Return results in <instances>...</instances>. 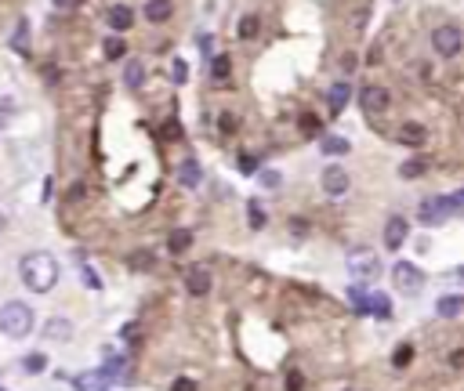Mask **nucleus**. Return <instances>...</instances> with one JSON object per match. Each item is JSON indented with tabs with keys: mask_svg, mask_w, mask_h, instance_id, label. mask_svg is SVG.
<instances>
[{
	"mask_svg": "<svg viewBox=\"0 0 464 391\" xmlns=\"http://www.w3.org/2000/svg\"><path fill=\"white\" fill-rule=\"evenodd\" d=\"M189 247H193V232H189V228H178V232L167 235V250H171V254H185Z\"/></svg>",
	"mask_w": 464,
	"mask_h": 391,
	"instance_id": "6ab92c4d",
	"label": "nucleus"
},
{
	"mask_svg": "<svg viewBox=\"0 0 464 391\" xmlns=\"http://www.w3.org/2000/svg\"><path fill=\"white\" fill-rule=\"evenodd\" d=\"M410 359H414V348H410V344H403V348H395L392 366H395V369H407V366H410Z\"/></svg>",
	"mask_w": 464,
	"mask_h": 391,
	"instance_id": "2f4dec72",
	"label": "nucleus"
},
{
	"mask_svg": "<svg viewBox=\"0 0 464 391\" xmlns=\"http://www.w3.org/2000/svg\"><path fill=\"white\" fill-rule=\"evenodd\" d=\"M102 51H105V58H109V62H116V58L128 55V43H123L120 36H109V40L102 43Z\"/></svg>",
	"mask_w": 464,
	"mask_h": 391,
	"instance_id": "cd10ccee",
	"label": "nucleus"
},
{
	"mask_svg": "<svg viewBox=\"0 0 464 391\" xmlns=\"http://www.w3.org/2000/svg\"><path fill=\"white\" fill-rule=\"evenodd\" d=\"M88 391H105V384H98V387H88Z\"/></svg>",
	"mask_w": 464,
	"mask_h": 391,
	"instance_id": "09e8293b",
	"label": "nucleus"
},
{
	"mask_svg": "<svg viewBox=\"0 0 464 391\" xmlns=\"http://www.w3.org/2000/svg\"><path fill=\"white\" fill-rule=\"evenodd\" d=\"M399 142L417 149V145H425V142H428V130L421 127V123H403V127H399Z\"/></svg>",
	"mask_w": 464,
	"mask_h": 391,
	"instance_id": "dca6fc26",
	"label": "nucleus"
},
{
	"mask_svg": "<svg viewBox=\"0 0 464 391\" xmlns=\"http://www.w3.org/2000/svg\"><path fill=\"white\" fill-rule=\"evenodd\" d=\"M163 138L178 142V138H182V123H178V120H167V123H163Z\"/></svg>",
	"mask_w": 464,
	"mask_h": 391,
	"instance_id": "c9c22d12",
	"label": "nucleus"
},
{
	"mask_svg": "<svg viewBox=\"0 0 464 391\" xmlns=\"http://www.w3.org/2000/svg\"><path fill=\"white\" fill-rule=\"evenodd\" d=\"M320 149L327 152V156H348V152H352V142L341 138V135H327V138H320Z\"/></svg>",
	"mask_w": 464,
	"mask_h": 391,
	"instance_id": "f3484780",
	"label": "nucleus"
},
{
	"mask_svg": "<svg viewBox=\"0 0 464 391\" xmlns=\"http://www.w3.org/2000/svg\"><path fill=\"white\" fill-rule=\"evenodd\" d=\"M450 362H453V366H464V352H453V355H450Z\"/></svg>",
	"mask_w": 464,
	"mask_h": 391,
	"instance_id": "a18cd8bd",
	"label": "nucleus"
},
{
	"mask_svg": "<svg viewBox=\"0 0 464 391\" xmlns=\"http://www.w3.org/2000/svg\"><path fill=\"white\" fill-rule=\"evenodd\" d=\"M228 73H232L228 55H214V58H210V80H214V83H228Z\"/></svg>",
	"mask_w": 464,
	"mask_h": 391,
	"instance_id": "a211bd4d",
	"label": "nucleus"
},
{
	"mask_svg": "<svg viewBox=\"0 0 464 391\" xmlns=\"http://www.w3.org/2000/svg\"><path fill=\"white\" fill-rule=\"evenodd\" d=\"M360 105L367 109V113H385V109L392 105V95L385 91V87H377V83H370V87H363L360 91Z\"/></svg>",
	"mask_w": 464,
	"mask_h": 391,
	"instance_id": "0eeeda50",
	"label": "nucleus"
},
{
	"mask_svg": "<svg viewBox=\"0 0 464 391\" xmlns=\"http://www.w3.org/2000/svg\"><path fill=\"white\" fill-rule=\"evenodd\" d=\"M453 275H457V279H460V282H464V265H460V268H457V272H453Z\"/></svg>",
	"mask_w": 464,
	"mask_h": 391,
	"instance_id": "49530a36",
	"label": "nucleus"
},
{
	"mask_svg": "<svg viewBox=\"0 0 464 391\" xmlns=\"http://www.w3.org/2000/svg\"><path fill=\"white\" fill-rule=\"evenodd\" d=\"M171 391H196V380H193V377H178V380L171 384Z\"/></svg>",
	"mask_w": 464,
	"mask_h": 391,
	"instance_id": "4c0bfd02",
	"label": "nucleus"
},
{
	"mask_svg": "<svg viewBox=\"0 0 464 391\" xmlns=\"http://www.w3.org/2000/svg\"><path fill=\"white\" fill-rule=\"evenodd\" d=\"M175 15L171 0H145V22H167Z\"/></svg>",
	"mask_w": 464,
	"mask_h": 391,
	"instance_id": "2eb2a0df",
	"label": "nucleus"
},
{
	"mask_svg": "<svg viewBox=\"0 0 464 391\" xmlns=\"http://www.w3.org/2000/svg\"><path fill=\"white\" fill-rule=\"evenodd\" d=\"M123 369H128V359H123V355H109V359L102 362V377H105V380L123 377Z\"/></svg>",
	"mask_w": 464,
	"mask_h": 391,
	"instance_id": "b1692460",
	"label": "nucleus"
},
{
	"mask_svg": "<svg viewBox=\"0 0 464 391\" xmlns=\"http://www.w3.org/2000/svg\"><path fill=\"white\" fill-rule=\"evenodd\" d=\"M0 391H8V387H0Z\"/></svg>",
	"mask_w": 464,
	"mask_h": 391,
	"instance_id": "8fccbe9b",
	"label": "nucleus"
},
{
	"mask_svg": "<svg viewBox=\"0 0 464 391\" xmlns=\"http://www.w3.org/2000/svg\"><path fill=\"white\" fill-rule=\"evenodd\" d=\"M247 221H250V228H254V232L265 228V210H261L258 200H250V203H247Z\"/></svg>",
	"mask_w": 464,
	"mask_h": 391,
	"instance_id": "c85d7f7f",
	"label": "nucleus"
},
{
	"mask_svg": "<svg viewBox=\"0 0 464 391\" xmlns=\"http://www.w3.org/2000/svg\"><path fill=\"white\" fill-rule=\"evenodd\" d=\"M348 301H352V308H355V312H367V304H370V294H363L360 287H352V290H348Z\"/></svg>",
	"mask_w": 464,
	"mask_h": 391,
	"instance_id": "473e14b6",
	"label": "nucleus"
},
{
	"mask_svg": "<svg viewBox=\"0 0 464 391\" xmlns=\"http://www.w3.org/2000/svg\"><path fill=\"white\" fill-rule=\"evenodd\" d=\"M210 282H214V279H210V272H207L203 265H193V268L185 272V290L193 294V297H203V294H210Z\"/></svg>",
	"mask_w": 464,
	"mask_h": 391,
	"instance_id": "9d476101",
	"label": "nucleus"
},
{
	"mask_svg": "<svg viewBox=\"0 0 464 391\" xmlns=\"http://www.w3.org/2000/svg\"><path fill=\"white\" fill-rule=\"evenodd\" d=\"M135 268H153V257L145 254V257H135Z\"/></svg>",
	"mask_w": 464,
	"mask_h": 391,
	"instance_id": "37998d69",
	"label": "nucleus"
},
{
	"mask_svg": "<svg viewBox=\"0 0 464 391\" xmlns=\"http://www.w3.org/2000/svg\"><path fill=\"white\" fill-rule=\"evenodd\" d=\"M392 282L403 294H417L421 287H425V272H421L417 265H410V261H395L392 265Z\"/></svg>",
	"mask_w": 464,
	"mask_h": 391,
	"instance_id": "20e7f679",
	"label": "nucleus"
},
{
	"mask_svg": "<svg viewBox=\"0 0 464 391\" xmlns=\"http://www.w3.org/2000/svg\"><path fill=\"white\" fill-rule=\"evenodd\" d=\"M348 275L360 279V282H370V279L381 275V261H377V254L370 247H360V250L348 254Z\"/></svg>",
	"mask_w": 464,
	"mask_h": 391,
	"instance_id": "7ed1b4c3",
	"label": "nucleus"
},
{
	"mask_svg": "<svg viewBox=\"0 0 464 391\" xmlns=\"http://www.w3.org/2000/svg\"><path fill=\"white\" fill-rule=\"evenodd\" d=\"M446 214L450 217H464V188H457V192L446 196Z\"/></svg>",
	"mask_w": 464,
	"mask_h": 391,
	"instance_id": "c756f323",
	"label": "nucleus"
},
{
	"mask_svg": "<svg viewBox=\"0 0 464 391\" xmlns=\"http://www.w3.org/2000/svg\"><path fill=\"white\" fill-rule=\"evenodd\" d=\"M105 18H109V26H113L116 33H123V29H131V26H135V11H131L128 4H113Z\"/></svg>",
	"mask_w": 464,
	"mask_h": 391,
	"instance_id": "4468645a",
	"label": "nucleus"
},
{
	"mask_svg": "<svg viewBox=\"0 0 464 391\" xmlns=\"http://www.w3.org/2000/svg\"><path fill=\"white\" fill-rule=\"evenodd\" d=\"M44 369H48V355H44V352H29V355L22 359V373H29V377L44 373Z\"/></svg>",
	"mask_w": 464,
	"mask_h": 391,
	"instance_id": "5701e85b",
	"label": "nucleus"
},
{
	"mask_svg": "<svg viewBox=\"0 0 464 391\" xmlns=\"http://www.w3.org/2000/svg\"><path fill=\"white\" fill-rule=\"evenodd\" d=\"M175 178H178L185 188H200V185H203V167H200L196 160H182V163L175 167Z\"/></svg>",
	"mask_w": 464,
	"mask_h": 391,
	"instance_id": "9b49d317",
	"label": "nucleus"
},
{
	"mask_svg": "<svg viewBox=\"0 0 464 391\" xmlns=\"http://www.w3.org/2000/svg\"><path fill=\"white\" fill-rule=\"evenodd\" d=\"M221 130H225V135H228V130H236V120H232V116H228V113H225V116H221Z\"/></svg>",
	"mask_w": 464,
	"mask_h": 391,
	"instance_id": "c03bdc74",
	"label": "nucleus"
},
{
	"mask_svg": "<svg viewBox=\"0 0 464 391\" xmlns=\"http://www.w3.org/2000/svg\"><path fill=\"white\" fill-rule=\"evenodd\" d=\"M367 312L377 315V319H392V301H388V294H370Z\"/></svg>",
	"mask_w": 464,
	"mask_h": 391,
	"instance_id": "aec40b11",
	"label": "nucleus"
},
{
	"mask_svg": "<svg viewBox=\"0 0 464 391\" xmlns=\"http://www.w3.org/2000/svg\"><path fill=\"white\" fill-rule=\"evenodd\" d=\"M320 181H323V192H327V196H334V200H337V196H345V192H348V185H352L345 167H327Z\"/></svg>",
	"mask_w": 464,
	"mask_h": 391,
	"instance_id": "6e6552de",
	"label": "nucleus"
},
{
	"mask_svg": "<svg viewBox=\"0 0 464 391\" xmlns=\"http://www.w3.org/2000/svg\"><path fill=\"white\" fill-rule=\"evenodd\" d=\"M33 326H36V315L26 301L0 304V334H8L11 341H22V337H29Z\"/></svg>",
	"mask_w": 464,
	"mask_h": 391,
	"instance_id": "f03ea898",
	"label": "nucleus"
},
{
	"mask_svg": "<svg viewBox=\"0 0 464 391\" xmlns=\"http://www.w3.org/2000/svg\"><path fill=\"white\" fill-rule=\"evenodd\" d=\"M425 170H428V160H425V156H414V160H407L403 167H399V174H403L407 181H410V178H421Z\"/></svg>",
	"mask_w": 464,
	"mask_h": 391,
	"instance_id": "a878e982",
	"label": "nucleus"
},
{
	"mask_svg": "<svg viewBox=\"0 0 464 391\" xmlns=\"http://www.w3.org/2000/svg\"><path fill=\"white\" fill-rule=\"evenodd\" d=\"M51 4H55V8H62V11H69V8H76V4H80V0H51Z\"/></svg>",
	"mask_w": 464,
	"mask_h": 391,
	"instance_id": "79ce46f5",
	"label": "nucleus"
},
{
	"mask_svg": "<svg viewBox=\"0 0 464 391\" xmlns=\"http://www.w3.org/2000/svg\"><path fill=\"white\" fill-rule=\"evenodd\" d=\"M258 33H261V18H258V15H243V18H240V36H243V40H254Z\"/></svg>",
	"mask_w": 464,
	"mask_h": 391,
	"instance_id": "bb28decb",
	"label": "nucleus"
},
{
	"mask_svg": "<svg viewBox=\"0 0 464 391\" xmlns=\"http://www.w3.org/2000/svg\"><path fill=\"white\" fill-rule=\"evenodd\" d=\"M4 225H8V221H4V214H0V232H4Z\"/></svg>",
	"mask_w": 464,
	"mask_h": 391,
	"instance_id": "de8ad7c7",
	"label": "nucleus"
},
{
	"mask_svg": "<svg viewBox=\"0 0 464 391\" xmlns=\"http://www.w3.org/2000/svg\"><path fill=\"white\" fill-rule=\"evenodd\" d=\"M446 196H428V200L417 203V221L421 225H442L446 221Z\"/></svg>",
	"mask_w": 464,
	"mask_h": 391,
	"instance_id": "423d86ee",
	"label": "nucleus"
},
{
	"mask_svg": "<svg viewBox=\"0 0 464 391\" xmlns=\"http://www.w3.org/2000/svg\"><path fill=\"white\" fill-rule=\"evenodd\" d=\"M435 312H439L442 319H453V315H460V312H464V297H439Z\"/></svg>",
	"mask_w": 464,
	"mask_h": 391,
	"instance_id": "412c9836",
	"label": "nucleus"
},
{
	"mask_svg": "<svg viewBox=\"0 0 464 391\" xmlns=\"http://www.w3.org/2000/svg\"><path fill=\"white\" fill-rule=\"evenodd\" d=\"M142 80H145V62H128V69H123V83L128 87H142Z\"/></svg>",
	"mask_w": 464,
	"mask_h": 391,
	"instance_id": "393cba45",
	"label": "nucleus"
},
{
	"mask_svg": "<svg viewBox=\"0 0 464 391\" xmlns=\"http://www.w3.org/2000/svg\"><path fill=\"white\" fill-rule=\"evenodd\" d=\"M58 275H62V268L48 250H33V254H26L18 261V279H22V287L33 290V294H51Z\"/></svg>",
	"mask_w": 464,
	"mask_h": 391,
	"instance_id": "f257e3e1",
	"label": "nucleus"
},
{
	"mask_svg": "<svg viewBox=\"0 0 464 391\" xmlns=\"http://www.w3.org/2000/svg\"><path fill=\"white\" fill-rule=\"evenodd\" d=\"M240 170H243V174H254V170H258V160L243 152V156H240Z\"/></svg>",
	"mask_w": 464,
	"mask_h": 391,
	"instance_id": "ea45409f",
	"label": "nucleus"
},
{
	"mask_svg": "<svg viewBox=\"0 0 464 391\" xmlns=\"http://www.w3.org/2000/svg\"><path fill=\"white\" fill-rule=\"evenodd\" d=\"M301 387H305V377L298 373V369H294V373L287 377V391H301Z\"/></svg>",
	"mask_w": 464,
	"mask_h": 391,
	"instance_id": "58836bf2",
	"label": "nucleus"
},
{
	"mask_svg": "<svg viewBox=\"0 0 464 391\" xmlns=\"http://www.w3.org/2000/svg\"><path fill=\"white\" fill-rule=\"evenodd\" d=\"M301 130H305V135H315V130H320V120H315L312 113H305L301 116Z\"/></svg>",
	"mask_w": 464,
	"mask_h": 391,
	"instance_id": "e433bc0d",
	"label": "nucleus"
},
{
	"mask_svg": "<svg viewBox=\"0 0 464 391\" xmlns=\"http://www.w3.org/2000/svg\"><path fill=\"white\" fill-rule=\"evenodd\" d=\"M348 98H352V83H348V80H337V83L330 87V95H327V102H330V113H334V116H337V113H345Z\"/></svg>",
	"mask_w": 464,
	"mask_h": 391,
	"instance_id": "ddd939ff",
	"label": "nucleus"
},
{
	"mask_svg": "<svg viewBox=\"0 0 464 391\" xmlns=\"http://www.w3.org/2000/svg\"><path fill=\"white\" fill-rule=\"evenodd\" d=\"M432 48H435V55H442V58H453V55H460V48H464V33H460L457 26H439V29L432 33Z\"/></svg>",
	"mask_w": 464,
	"mask_h": 391,
	"instance_id": "39448f33",
	"label": "nucleus"
},
{
	"mask_svg": "<svg viewBox=\"0 0 464 391\" xmlns=\"http://www.w3.org/2000/svg\"><path fill=\"white\" fill-rule=\"evenodd\" d=\"M185 76H189V65H185L182 58H175V62H171V80H175V83H185Z\"/></svg>",
	"mask_w": 464,
	"mask_h": 391,
	"instance_id": "72a5a7b5",
	"label": "nucleus"
},
{
	"mask_svg": "<svg viewBox=\"0 0 464 391\" xmlns=\"http://www.w3.org/2000/svg\"><path fill=\"white\" fill-rule=\"evenodd\" d=\"M261 185H265V188H280V185H283L280 170H261Z\"/></svg>",
	"mask_w": 464,
	"mask_h": 391,
	"instance_id": "f704fd0d",
	"label": "nucleus"
},
{
	"mask_svg": "<svg viewBox=\"0 0 464 391\" xmlns=\"http://www.w3.org/2000/svg\"><path fill=\"white\" fill-rule=\"evenodd\" d=\"M44 337H48V341H58V344L73 341V322H69V319H62V315L48 319V322H44Z\"/></svg>",
	"mask_w": 464,
	"mask_h": 391,
	"instance_id": "f8f14e48",
	"label": "nucleus"
},
{
	"mask_svg": "<svg viewBox=\"0 0 464 391\" xmlns=\"http://www.w3.org/2000/svg\"><path fill=\"white\" fill-rule=\"evenodd\" d=\"M407 232H410V225H407V217H399V214H392L388 221H385V247L388 250H399L407 243Z\"/></svg>",
	"mask_w": 464,
	"mask_h": 391,
	"instance_id": "1a4fd4ad",
	"label": "nucleus"
},
{
	"mask_svg": "<svg viewBox=\"0 0 464 391\" xmlns=\"http://www.w3.org/2000/svg\"><path fill=\"white\" fill-rule=\"evenodd\" d=\"M80 275H83V287H91V290H102V287H105L102 275H98L91 265H80Z\"/></svg>",
	"mask_w": 464,
	"mask_h": 391,
	"instance_id": "7c9ffc66",
	"label": "nucleus"
},
{
	"mask_svg": "<svg viewBox=\"0 0 464 391\" xmlns=\"http://www.w3.org/2000/svg\"><path fill=\"white\" fill-rule=\"evenodd\" d=\"M290 228L294 235H308V221H301V217H290Z\"/></svg>",
	"mask_w": 464,
	"mask_h": 391,
	"instance_id": "a19ab883",
	"label": "nucleus"
},
{
	"mask_svg": "<svg viewBox=\"0 0 464 391\" xmlns=\"http://www.w3.org/2000/svg\"><path fill=\"white\" fill-rule=\"evenodd\" d=\"M11 48L18 51V55H29L26 48H29V18H18V29H15V36H11Z\"/></svg>",
	"mask_w": 464,
	"mask_h": 391,
	"instance_id": "4be33fe9",
	"label": "nucleus"
}]
</instances>
